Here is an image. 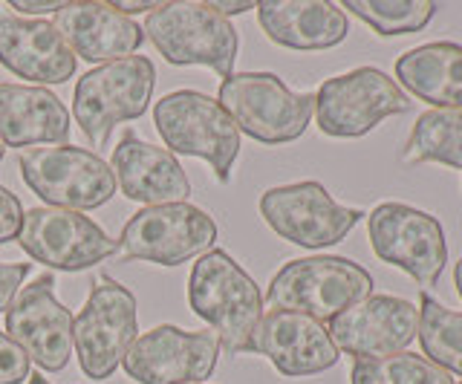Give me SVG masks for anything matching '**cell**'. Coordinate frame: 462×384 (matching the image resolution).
I'll return each instance as SVG.
<instances>
[{"mask_svg":"<svg viewBox=\"0 0 462 384\" xmlns=\"http://www.w3.org/2000/svg\"><path fill=\"white\" fill-rule=\"evenodd\" d=\"M29 272H32V263H0V312L12 306Z\"/></svg>","mask_w":462,"mask_h":384,"instance_id":"f546056e","label":"cell"},{"mask_svg":"<svg viewBox=\"0 0 462 384\" xmlns=\"http://www.w3.org/2000/svg\"><path fill=\"white\" fill-rule=\"evenodd\" d=\"M188 306L211 326L220 352L235 359L263 318V292L228 251L211 249L188 275Z\"/></svg>","mask_w":462,"mask_h":384,"instance_id":"6da1fadb","label":"cell"},{"mask_svg":"<svg viewBox=\"0 0 462 384\" xmlns=\"http://www.w3.org/2000/svg\"><path fill=\"white\" fill-rule=\"evenodd\" d=\"M55 275H38L6 309V335L18 344L29 361L47 373H61L72 355V312L58 301Z\"/></svg>","mask_w":462,"mask_h":384,"instance_id":"9a60e30c","label":"cell"},{"mask_svg":"<svg viewBox=\"0 0 462 384\" xmlns=\"http://www.w3.org/2000/svg\"><path fill=\"white\" fill-rule=\"evenodd\" d=\"M419 347L428 361L445 373L462 376V312H454L433 301L430 295L419 297Z\"/></svg>","mask_w":462,"mask_h":384,"instance_id":"d4e9b609","label":"cell"},{"mask_svg":"<svg viewBox=\"0 0 462 384\" xmlns=\"http://www.w3.org/2000/svg\"><path fill=\"white\" fill-rule=\"evenodd\" d=\"M21 177L52 208L93 211L113 200L116 177L98 153L76 145L29 148L18 156Z\"/></svg>","mask_w":462,"mask_h":384,"instance_id":"9c48e42d","label":"cell"},{"mask_svg":"<svg viewBox=\"0 0 462 384\" xmlns=\"http://www.w3.org/2000/svg\"><path fill=\"white\" fill-rule=\"evenodd\" d=\"M396 84L430 107H462V47L454 41L408 50L396 61Z\"/></svg>","mask_w":462,"mask_h":384,"instance_id":"603a6c76","label":"cell"},{"mask_svg":"<svg viewBox=\"0 0 462 384\" xmlns=\"http://www.w3.org/2000/svg\"><path fill=\"white\" fill-rule=\"evenodd\" d=\"M243 352L263 355L286 379L318 376L324 370H332L341 359L327 324L283 309H269L260 318Z\"/></svg>","mask_w":462,"mask_h":384,"instance_id":"e0dca14e","label":"cell"},{"mask_svg":"<svg viewBox=\"0 0 462 384\" xmlns=\"http://www.w3.org/2000/svg\"><path fill=\"white\" fill-rule=\"evenodd\" d=\"M254 9L266 38L286 50H332L350 32L346 12L329 0H260Z\"/></svg>","mask_w":462,"mask_h":384,"instance_id":"44dd1931","label":"cell"},{"mask_svg":"<svg viewBox=\"0 0 462 384\" xmlns=\"http://www.w3.org/2000/svg\"><path fill=\"white\" fill-rule=\"evenodd\" d=\"M32 376L29 355L0 330V384H23Z\"/></svg>","mask_w":462,"mask_h":384,"instance_id":"83f0119b","label":"cell"},{"mask_svg":"<svg viewBox=\"0 0 462 384\" xmlns=\"http://www.w3.org/2000/svg\"><path fill=\"white\" fill-rule=\"evenodd\" d=\"M9 9H14V15H32V18H41V15H50V12H58L64 4L61 0H9L6 4Z\"/></svg>","mask_w":462,"mask_h":384,"instance_id":"4dcf8cb0","label":"cell"},{"mask_svg":"<svg viewBox=\"0 0 462 384\" xmlns=\"http://www.w3.org/2000/svg\"><path fill=\"white\" fill-rule=\"evenodd\" d=\"M373 295V275L356 261L315 254L283 263L269 280L263 304L283 312H300L321 324Z\"/></svg>","mask_w":462,"mask_h":384,"instance_id":"7a4b0ae2","label":"cell"},{"mask_svg":"<svg viewBox=\"0 0 462 384\" xmlns=\"http://www.w3.org/2000/svg\"><path fill=\"white\" fill-rule=\"evenodd\" d=\"M457 384H462V379H459V381H457Z\"/></svg>","mask_w":462,"mask_h":384,"instance_id":"74e56055","label":"cell"},{"mask_svg":"<svg viewBox=\"0 0 462 384\" xmlns=\"http://www.w3.org/2000/svg\"><path fill=\"white\" fill-rule=\"evenodd\" d=\"M454 287H457V295H459V301H462V258L454 266Z\"/></svg>","mask_w":462,"mask_h":384,"instance_id":"836d02e7","label":"cell"},{"mask_svg":"<svg viewBox=\"0 0 462 384\" xmlns=\"http://www.w3.org/2000/svg\"><path fill=\"white\" fill-rule=\"evenodd\" d=\"M260 217L286 243L327 249L341 243L365 217V211L336 203L321 182L307 179L269 188L260 197Z\"/></svg>","mask_w":462,"mask_h":384,"instance_id":"8fae6325","label":"cell"},{"mask_svg":"<svg viewBox=\"0 0 462 384\" xmlns=\"http://www.w3.org/2000/svg\"><path fill=\"white\" fill-rule=\"evenodd\" d=\"M191 384H206V381H191Z\"/></svg>","mask_w":462,"mask_h":384,"instance_id":"8d00e7d4","label":"cell"},{"mask_svg":"<svg viewBox=\"0 0 462 384\" xmlns=\"http://www.w3.org/2000/svg\"><path fill=\"white\" fill-rule=\"evenodd\" d=\"M156 6H159V0H116V4H113V9L122 12L125 18L139 15V12H148V15H151Z\"/></svg>","mask_w":462,"mask_h":384,"instance_id":"1f68e13d","label":"cell"},{"mask_svg":"<svg viewBox=\"0 0 462 384\" xmlns=\"http://www.w3.org/2000/svg\"><path fill=\"white\" fill-rule=\"evenodd\" d=\"M110 170L116 177V188H122V194L134 203L168 206L185 203L191 194V179L177 156L168 148L142 142L134 127H127L119 145L113 148Z\"/></svg>","mask_w":462,"mask_h":384,"instance_id":"d6986e66","label":"cell"},{"mask_svg":"<svg viewBox=\"0 0 462 384\" xmlns=\"http://www.w3.org/2000/svg\"><path fill=\"white\" fill-rule=\"evenodd\" d=\"M408 110V93L375 67H358L353 73L327 78L315 93L318 131L336 139H358L387 116Z\"/></svg>","mask_w":462,"mask_h":384,"instance_id":"30bf717a","label":"cell"},{"mask_svg":"<svg viewBox=\"0 0 462 384\" xmlns=\"http://www.w3.org/2000/svg\"><path fill=\"white\" fill-rule=\"evenodd\" d=\"M350 384H454L451 373L416 352H393L382 359H358Z\"/></svg>","mask_w":462,"mask_h":384,"instance_id":"4316f807","label":"cell"},{"mask_svg":"<svg viewBox=\"0 0 462 384\" xmlns=\"http://www.w3.org/2000/svg\"><path fill=\"white\" fill-rule=\"evenodd\" d=\"M136 338V295L119 280L98 278L84 309L72 318V347L79 352L81 373L96 381L110 379Z\"/></svg>","mask_w":462,"mask_h":384,"instance_id":"ba28073f","label":"cell"},{"mask_svg":"<svg viewBox=\"0 0 462 384\" xmlns=\"http://www.w3.org/2000/svg\"><path fill=\"white\" fill-rule=\"evenodd\" d=\"M257 4H252V0H211V9L220 12L223 18H231V15H243V12L254 9Z\"/></svg>","mask_w":462,"mask_h":384,"instance_id":"d6a6232c","label":"cell"},{"mask_svg":"<svg viewBox=\"0 0 462 384\" xmlns=\"http://www.w3.org/2000/svg\"><path fill=\"white\" fill-rule=\"evenodd\" d=\"M26 384H52V381H47V379H41V376H29V381Z\"/></svg>","mask_w":462,"mask_h":384,"instance_id":"e575fe53","label":"cell"},{"mask_svg":"<svg viewBox=\"0 0 462 384\" xmlns=\"http://www.w3.org/2000/svg\"><path fill=\"white\" fill-rule=\"evenodd\" d=\"M55 30L61 32L64 44L76 59L84 61H119L130 59L142 44V26L116 12L113 4L101 0H72L55 12Z\"/></svg>","mask_w":462,"mask_h":384,"instance_id":"ffe728a7","label":"cell"},{"mask_svg":"<svg viewBox=\"0 0 462 384\" xmlns=\"http://www.w3.org/2000/svg\"><path fill=\"white\" fill-rule=\"evenodd\" d=\"M341 9L373 26L379 35L422 32L437 15V0H344Z\"/></svg>","mask_w":462,"mask_h":384,"instance_id":"484cf974","label":"cell"},{"mask_svg":"<svg viewBox=\"0 0 462 384\" xmlns=\"http://www.w3.org/2000/svg\"><path fill=\"white\" fill-rule=\"evenodd\" d=\"M217 359L220 341L211 330L191 333L159 324L130 344L122 367L136 384H191L211 379Z\"/></svg>","mask_w":462,"mask_h":384,"instance_id":"5bb4252c","label":"cell"},{"mask_svg":"<svg viewBox=\"0 0 462 384\" xmlns=\"http://www.w3.org/2000/svg\"><path fill=\"white\" fill-rule=\"evenodd\" d=\"M18 246L32 261L61 269V272H84L116 254V240L81 211L35 206L23 215Z\"/></svg>","mask_w":462,"mask_h":384,"instance_id":"4fadbf2b","label":"cell"},{"mask_svg":"<svg viewBox=\"0 0 462 384\" xmlns=\"http://www.w3.org/2000/svg\"><path fill=\"white\" fill-rule=\"evenodd\" d=\"M329 338L353 359H382L404 352L419 333L416 304L396 295H370L329 321Z\"/></svg>","mask_w":462,"mask_h":384,"instance_id":"2e32d148","label":"cell"},{"mask_svg":"<svg viewBox=\"0 0 462 384\" xmlns=\"http://www.w3.org/2000/svg\"><path fill=\"white\" fill-rule=\"evenodd\" d=\"M0 64L32 87L64 84L76 76L79 59L64 44L52 21L21 18L0 6Z\"/></svg>","mask_w":462,"mask_h":384,"instance_id":"ac0fdd59","label":"cell"},{"mask_svg":"<svg viewBox=\"0 0 462 384\" xmlns=\"http://www.w3.org/2000/svg\"><path fill=\"white\" fill-rule=\"evenodd\" d=\"M156 67L144 55H130L84 73L72 90V113L93 148L107 145L116 124L134 122L151 107Z\"/></svg>","mask_w":462,"mask_h":384,"instance_id":"8992f818","label":"cell"},{"mask_svg":"<svg viewBox=\"0 0 462 384\" xmlns=\"http://www.w3.org/2000/svg\"><path fill=\"white\" fill-rule=\"evenodd\" d=\"M214 217L191 203L144 206L122 225L116 254L122 261H144L156 266H180L202 258L217 243Z\"/></svg>","mask_w":462,"mask_h":384,"instance_id":"52a82bcc","label":"cell"},{"mask_svg":"<svg viewBox=\"0 0 462 384\" xmlns=\"http://www.w3.org/2000/svg\"><path fill=\"white\" fill-rule=\"evenodd\" d=\"M153 124L173 156L206 160L217 182L231 179L243 133L217 98L199 90L168 93L153 105Z\"/></svg>","mask_w":462,"mask_h":384,"instance_id":"277c9868","label":"cell"},{"mask_svg":"<svg viewBox=\"0 0 462 384\" xmlns=\"http://www.w3.org/2000/svg\"><path fill=\"white\" fill-rule=\"evenodd\" d=\"M367 237L375 258L408 272L419 287H433L448 263L442 223L404 203H382L367 217Z\"/></svg>","mask_w":462,"mask_h":384,"instance_id":"7c38bea8","label":"cell"},{"mask_svg":"<svg viewBox=\"0 0 462 384\" xmlns=\"http://www.w3.org/2000/svg\"><path fill=\"white\" fill-rule=\"evenodd\" d=\"M23 215L26 211L18 197H14L6 185H0V246L18 240V234L23 229Z\"/></svg>","mask_w":462,"mask_h":384,"instance_id":"f1b7e54d","label":"cell"},{"mask_svg":"<svg viewBox=\"0 0 462 384\" xmlns=\"http://www.w3.org/2000/svg\"><path fill=\"white\" fill-rule=\"evenodd\" d=\"M69 113L47 87L0 81V142L9 148L67 145Z\"/></svg>","mask_w":462,"mask_h":384,"instance_id":"7402d4cb","label":"cell"},{"mask_svg":"<svg viewBox=\"0 0 462 384\" xmlns=\"http://www.w3.org/2000/svg\"><path fill=\"white\" fill-rule=\"evenodd\" d=\"M217 102L237 131L260 145H286L300 139L315 116V93L289 90L274 73H231L223 78Z\"/></svg>","mask_w":462,"mask_h":384,"instance_id":"5b68a950","label":"cell"},{"mask_svg":"<svg viewBox=\"0 0 462 384\" xmlns=\"http://www.w3.org/2000/svg\"><path fill=\"white\" fill-rule=\"evenodd\" d=\"M402 162H439L448 168H462V107L425 110L404 142Z\"/></svg>","mask_w":462,"mask_h":384,"instance_id":"cb8c5ba5","label":"cell"},{"mask_svg":"<svg viewBox=\"0 0 462 384\" xmlns=\"http://www.w3.org/2000/svg\"><path fill=\"white\" fill-rule=\"evenodd\" d=\"M142 32H148L156 52L173 67H208L220 78L235 73L240 38L228 18L197 0L159 4L144 18Z\"/></svg>","mask_w":462,"mask_h":384,"instance_id":"3957f363","label":"cell"},{"mask_svg":"<svg viewBox=\"0 0 462 384\" xmlns=\"http://www.w3.org/2000/svg\"><path fill=\"white\" fill-rule=\"evenodd\" d=\"M4 156H6V145L0 142V162H4Z\"/></svg>","mask_w":462,"mask_h":384,"instance_id":"d590c367","label":"cell"}]
</instances>
